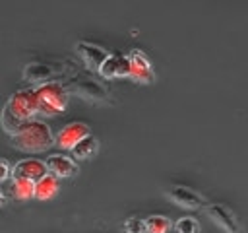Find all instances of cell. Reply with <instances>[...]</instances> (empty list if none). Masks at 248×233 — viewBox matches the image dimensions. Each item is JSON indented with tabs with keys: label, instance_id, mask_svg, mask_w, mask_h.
I'll list each match as a JSON object with an SVG mask.
<instances>
[{
	"label": "cell",
	"instance_id": "obj_9",
	"mask_svg": "<svg viewBox=\"0 0 248 233\" xmlns=\"http://www.w3.org/2000/svg\"><path fill=\"white\" fill-rule=\"evenodd\" d=\"M48 173L46 161L35 159V157H25L19 159L14 167H12V179H31V181H39L41 177H45Z\"/></svg>",
	"mask_w": 248,
	"mask_h": 233
},
{
	"label": "cell",
	"instance_id": "obj_12",
	"mask_svg": "<svg viewBox=\"0 0 248 233\" xmlns=\"http://www.w3.org/2000/svg\"><path fill=\"white\" fill-rule=\"evenodd\" d=\"M99 74L103 78H122V76H130V60L128 54L124 52H112L103 66L99 68Z\"/></svg>",
	"mask_w": 248,
	"mask_h": 233
},
{
	"label": "cell",
	"instance_id": "obj_21",
	"mask_svg": "<svg viewBox=\"0 0 248 233\" xmlns=\"http://www.w3.org/2000/svg\"><path fill=\"white\" fill-rule=\"evenodd\" d=\"M8 177H12V167L6 159H0V181H6Z\"/></svg>",
	"mask_w": 248,
	"mask_h": 233
},
{
	"label": "cell",
	"instance_id": "obj_20",
	"mask_svg": "<svg viewBox=\"0 0 248 233\" xmlns=\"http://www.w3.org/2000/svg\"><path fill=\"white\" fill-rule=\"evenodd\" d=\"M124 229H126V233H145V231H147L145 219H141L140 216H132V217L126 219Z\"/></svg>",
	"mask_w": 248,
	"mask_h": 233
},
{
	"label": "cell",
	"instance_id": "obj_13",
	"mask_svg": "<svg viewBox=\"0 0 248 233\" xmlns=\"http://www.w3.org/2000/svg\"><path fill=\"white\" fill-rule=\"evenodd\" d=\"M45 161H46L48 171H50L52 175H56V177H72V175H76V173L79 171L78 163H76L70 155L52 153V155H48Z\"/></svg>",
	"mask_w": 248,
	"mask_h": 233
},
{
	"label": "cell",
	"instance_id": "obj_16",
	"mask_svg": "<svg viewBox=\"0 0 248 233\" xmlns=\"http://www.w3.org/2000/svg\"><path fill=\"white\" fill-rule=\"evenodd\" d=\"M10 188H12V194L19 200H27L35 196V181L31 179H14Z\"/></svg>",
	"mask_w": 248,
	"mask_h": 233
},
{
	"label": "cell",
	"instance_id": "obj_1",
	"mask_svg": "<svg viewBox=\"0 0 248 233\" xmlns=\"http://www.w3.org/2000/svg\"><path fill=\"white\" fill-rule=\"evenodd\" d=\"M54 138H52L48 124H45L43 120H35V118L29 120L21 132L12 136V144L23 151H45L48 150Z\"/></svg>",
	"mask_w": 248,
	"mask_h": 233
},
{
	"label": "cell",
	"instance_id": "obj_11",
	"mask_svg": "<svg viewBox=\"0 0 248 233\" xmlns=\"http://www.w3.org/2000/svg\"><path fill=\"white\" fill-rule=\"evenodd\" d=\"M87 134H91V132H89V126H87L85 122L76 120V122L66 124V126L56 134L54 142H56V146H60V148H64V150H72V148H74L81 138H85Z\"/></svg>",
	"mask_w": 248,
	"mask_h": 233
},
{
	"label": "cell",
	"instance_id": "obj_2",
	"mask_svg": "<svg viewBox=\"0 0 248 233\" xmlns=\"http://www.w3.org/2000/svg\"><path fill=\"white\" fill-rule=\"evenodd\" d=\"M68 87L60 80H52L46 83L37 85V97H39V113L43 115H58L68 105Z\"/></svg>",
	"mask_w": 248,
	"mask_h": 233
},
{
	"label": "cell",
	"instance_id": "obj_5",
	"mask_svg": "<svg viewBox=\"0 0 248 233\" xmlns=\"http://www.w3.org/2000/svg\"><path fill=\"white\" fill-rule=\"evenodd\" d=\"M205 214H207V216L211 217V221H213L215 225H219L225 233H244V229H242V225H240L236 214H234L229 206H225L223 202H209V204L205 206Z\"/></svg>",
	"mask_w": 248,
	"mask_h": 233
},
{
	"label": "cell",
	"instance_id": "obj_8",
	"mask_svg": "<svg viewBox=\"0 0 248 233\" xmlns=\"http://www.w3.org/2000/svg\"><path fill=\"white\" fill-rule=\"evenodd\" d=\"M76 50H78V54L81 56V60L85 62V66H87L89 70H97V72H99V68L103 66V62L110 56V52H108L105 47L95 45V43L85 41V39H81V41L76 43Z\"/></svg>",
	"mask_w": 248,
	"mask_h": 233
},
{
	"label": "cell",
	"instance_id": "obj_7",
	"mask_svg": "<svg viewBox=\"0 0 248 233\" xmlns=\"http://www.w3.org/2000/svg\"><path fill=\"white\" fill-rule=\"evenodd\" d=\"M64 70L62 64H56V62H27L23 66V78L29 80V82H37L39 85L41 83H46V82H52V78H56L60 72Z\"/></svg>",
	"mask_w": 248,
	"mask_h": 233
},
{
	"label": "cell",
	"instance_id": "obj_19",
	"mask_svg": "<svg viewBox=\"0 0 248 233\" xmlns=\"http://www.w3.org/2000/svg\"><path fill=\"white\" fill-rule=\"evenodd\" d=\"M174 231L176 233H198V221L190 216H184V217H178L174 221Z\"/></svg>",
	"mask_w": 248,
	"mask_h": 233
},
{
	"label": "cell",
	"instance_id": "obj_14",
	"mask_svg": "<svg viewBox=\"0 0 248 233\" xmlns=\"http://www.w3.org/2000/svg\"><path fill=\"white\" fill-rule=\"evenodd\" d=\"M58 190V181H56V175L52 173H46L45 177H41L39 181H35V196L37 198H52Z\"/></svg>",
	"mask_w": 248,
	"mask_h": 233
},
{
	"label": "cell",
	"instance_id": "obj_18",
	"mask_svg": "<svg viewBox=\"0 0 248 233\" xmlns=\"http://www.w3.org/2000/svg\"><path fill=\"white\" fill-rule=\"evenodd\" d=\"M147 233H167L170 229V219L163 214H153L145 217Z\"/></svg>",
	"mask_w": 248,
	"mask_h": 233
},
{
	"label": "cell",
	"instance_id": "obj_4",
	"mask_svg": "<svg viewBox=\"0 0 248 233\" xmlns=\"http://www.w3.org/2000/svg\"><path fill=\"white\" fill-rule=\"evenodd\" d=\"M14 116L21 120H33V115L39 113V97L37 87H25L12 93L4 105Z\"/></svg>",
	"mask_w": 248,
	"mask_h": 233
},
{
	"label": "cell",
	"instance_id": "obj_3",
	"mask_svg": "<svg viewBox=\"0 0 248 233\" xmlns=\"http://www.w3.org/2000/svg\"><path fill=\"white\" fill-rule=\"evenodd\" d=\"M66 87L68 91L91 101V103H110V93L108 89L99 82L95 80L93 76H87V74H76L74 78H70L66 82Z\"/></svg>",
	"mask_w": 248,
	"mask_h": 233
},
{
	"label": "cell",
	"instance_id": "obj_10",
	"mask_svg": "<svg viewBox=\"0 0 248 233\" xmlns=\"http://www.w3.org/2000/svg\"><path fill=\"white\" fill-rule=\"evenodd\" d=\"M165 192L172 202H176L182 208H190L192 210V208H202L203 206V196L200 192H196L194 188H190V186L172 184V186L165 188Z\"/></svg>",
	"mask_w": 248,
	"mask_h": 233
},
{
	"label": "cell",
	"instance_id": "obj_17",
	"mask_svg": "<svg viewBox=\"0 0 248 233\" xmlns=\"http://www.w3.org/2000/svg\"><path fill=\"white\" fill-rule=\"evenodd\" d=\"M27 122H29V120H21V118L14 116L6 107L2 109V126H4V130H6L8 134L16 136L17 132H21V130L27 126Z\"/></svg>",
	"mask_w": 248,
	"mask_h": 233
},
{
	"label": "cell",
	"instance_id": "obj_6",
	"mask_svg": "<svg viewBox=\"0 0 248 233\" xmlns=\"http://www.w3.org/2000/svg\"><path fill=\"white\" fill-rule=\"evenodd\" d=\"M128 60H130V78H134L136 82H141V83H151L155 80L153 66L143 50L132 49L128 52Z\"/></svg>",
	"mask_w": 248,
	"mask_h": 233
},
{
	"label": "cell",
	"instance_id": "obj_15",
	"mask_svg": "<svg viewBox=\"0 0 248 233\" xmlns=\"http://www.w3.org/2000/svg\"><path fill=\"white\" fill-rule=\"evenodd\" d=\"M97 148H99L97 138H95L93 134H87L85 138H81V140L72 148V153H74L78 159H85V157L93 155V153L97 151Z\"/></svg>",
	"mask_w": 248,
	"mask_h": 233
}]
</instances>
